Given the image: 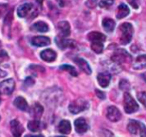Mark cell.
Masks as SVG:
<instances>
[{"mask_svg":"<svg viewBox=\"0 0 146 137\" xmlns=\"http://www.w3.org/2000/svg\"><path fill=\"white\" fill-rule=\"evenodd\" d=\"M57 54L52 49H46L40 53V58L46 62H52L56 59Z\"/></svg>","mask_w":146,"mask_h":137,"instance_id":"obj_13","label":"cell"},{"mask_svg":"<svg viewBox=\"0 0 146 137\" xmlns=\"http://www.w3.org/2000/svg\"><path fill=\"white\" fill-rule=\"evenodd\" d=\"M131 59V55L124 49H117L112 56V60L119 64L129 62Z\"/></svg>","mask_w":146,"mask_h":137,"instance_id":"obj_5","label":"cell"},{"mask_svg":"<svg viewBox=\"0 0 146 137\" xmlns=\"http://www.w3.org/2000/svg\"><path fill=\"white\" fill-rule=\"evenodd\" d=\"M28 128L31 132H38L40 129V122L38 120H32L29 122Z\"/></svg>","mask_w":146,"mask_h":137,"instance_id":"obj_26","label":"cell"},{"mask_svg":"<svg viewBox=\"0 0 146 137\" xmlns=\"http://www.w3.org/2000/svg\"><path fill=\"white\" fill-rule=\"evenodd\" d=\"M137 99L139 100V102L143 104V106L146 108V92H139L137 94Z\"/></svg>","mask_w":146,"mask_h":137,"instance_id":"obj_28","label":"cell"},{"mask_svg":"<svg viewBox=\"0 0 146 137\" xmlns=\"http://www.w3.org/2000/svg\"><path fill=\"white\" fill-rule=\"evenodd\" d=\"M146 67V55H139L133 64V68L136 70H141Z\"/></svg>","mask_w":146,"mask_h":137,"instance_id":"obj_17","label":"cell"},{"mask_svg":"<svg viewBox=\"0 0 146 137\" xmlns=\"http://www.w3.org/2000/svg\"><path fill=\"white\" fill-rule=\"evenodd\" d=\"M119 29L121 31L120 43L122 45H127L131 41L132 34H133V28L131 23H125L120 25Z\"/></svg>","mask_w":146,"mask_h":137,"instance_id":"obj_1","label":"cell"},{"mask_svg":"<svg viewBox=\"0 0 146 137\" xmlns=\"http://www.w3.org/2000/svg\"><path fill=\"white\" fill-rule=\"evenodd\" d=\"M119 88L122 91H128L130 89V84H129V82L127 80H122L119 82Z\"/></svg>","mask_w":146,"mask_h":137,"instance_id":"obj_30","label":"cell"},{"mask_svg":"<svg viewBox=\"0 0 146 137\" xmlns=\"http://www.w3.org/2000/svg\"><path fill=\"white\" fill-rule=\"evenodd\" d=\"M11 132H12L13 135L16 137L21 136L24 131L23 127L22 126L20 122L17 120H12L11 122Z\"/></svg>","mask_w":146,"mask_h":137,"instance_id":"obj_11","label":"cell"},{"mask_svg":"<svg viewBox=\"0 0 146 137\" xmlns=\"http://www.w3.org/2000/svg\"><path fill=\"white\" fill-rule=\"evenodd\" d=\"M96 95L98 96V98H100L101 99H105L106 98V95H105V93L104 92H102V91H100V90H96Z\"/></svg>","mask_w":146,"mask_h":137,"instance_id":"obj_32","label":"cell"},{"mask_svg":"<svg viewBox=\"0 0 146 137\" xmlns=\"http://www.w3.org/2000/svg\"><path fill=\"white\" fill-rule=\"evenodd\" d=\"M74 124H75V129L78 134H84V133L87 132V130L89 129V125H88L86 120L84 118L77 119L75 121Z\"/></svg>","mask_w":146,"mask_h":137,"instance_id":"obj_10","label":"cell"},{"mask_svg":"<svg viewBox=\"0 0 146 137\" xmlns=\"http://www.w3.org/2000/svg\"><path fill=\"white\" fill-rule=\"evenodd\" d=\"M129 13H130V10H129L128 6L126 5H125V4H121L118 7V11H117L116 17L118 19H122V18L125 17L126 16H128Z\"/></svg>","mask_w":146,"mask_h":137,"instance_id":"obj_21","label":"cell"},{"mask_svg":"<svg viewBox=\"0 0 146 137\" xmlns=\"http://www.w3.org/2000/svg\"><path fill=\"white\" fill-rule=\"evenodd\" d=\"M0 94H1V93H0ZM0 102H1V98H0Z\"/></svg>","mask_w":146,"mask_h":137,"instance_id":"obj_36","label":"cell"},{"mask_svg":"<svg viewBox=\"0 0 146 137\" xmlns=\"http://www.w3.org/2000/svg\"><path fill=\"white\" fill-rule=\"evenodd\" d=\"M14 104L17 108H18L23 111H26L29 110V104L25 100V98H23V97H17L14 101Z\"/></svg>","mask_w":146,"mask_h":137,"instance_id":"obj_19","label":"cell"},{"mask_svg":"<svg viewBox=\"0 0 146 137\" xmlns=\"http://www.w3.org/2000/svg\"><path fill=\"white\" fill-rule=\"evenodd\" d=\"M58 131L61 134H67L70 132L71 130V126H70V122L67 120H63L59 122L58 127Z\"/></svg>","mask_w":146,"mask_h":137,"instance_id":"obj_20","label":"cell"},{"mask_svg":"<svg viewBox=\"0 0 146 137\" xmlns=\"http://www.w3.org/2000/svg\"><path fill=\"white\" fill-rule=\"evenodd\" d=\"M97 80H98V83L99 85L103 87V88H106L108 86L109 83H110V80H111V75L107 73V72H104V73H101L98 74L97 76Z\"/></svg>","mask_w":146,"mask_h":137,"instance_id":"obj_12","label":"cell"},{"mask_svg":"<svg viewBox=\"0 0 146 137\" xmlns=\"http://www.w3.org/2000/svg\"><path fill=\"white\" fill-rule=\"evenodd\" d=\"M5 55H6V56H7L6 52H5V51H4V50H0V57H4Z\"/></svg>","mask_w":146,"mask_h":137,"instance_id":"obj_33","label":"cell"},{"mask_svg":"<svg viewBox=\"0 0 146 137\" xmlns=\"http://www.w3.org/2000/svg\"><path fill=\"white\" fill-rule=\"evenodd\" d=\"M0 118H1V116H0Z\"/></svg>","mask_w":146,"mask_h":137,"instance_id":"obj_37","label":"cell"},{"mask_svg":"<svg viewBox=\"0 0 146 137\" xmlns=\"http://www.w3.org/2000/svg\"><path fill=\"white\" fill-rule=\"evenodd\" d=\"M31 29L34 30V31L45 33V32H47L48 31L49 27H48V25L46 23H44L42 21H40V22H37L35 23H34L31 26Z\"/></svg>","mask_w":146,"mask_h":137,"instance_id":"obj_18","label":"cell"},{"mask_svg":"<svg viewBox=\"0 0 146 137\" xmlns=\"http://www.w3.org/2000/svg\"><path fill=\"white\" fill-rule=\"evenodd\" d=\"M102 26L105 29V31L111 33L113 31L114 28H115V22L113 19L110 18H105L102 21Z\"/></svg>","mask_w":146,"mask_h":137,"instance_id":"obj_22","label":"cell"},{"mask_svg":"<svg viewBox=\"0 0 146 137\" xmlns=\"http://www.w3.org/2000/svg\"><path fill=\"white\" fill-rule=\"evenodd\" d=\"M43 110H44L43 107L40 104L36 103L33 105V107L31 109V115L35 118H40L43 113Z\"/></svg>","mask_w":146,"mask_h":137,"instance_id":"obj_24","label":"cell"},{"mask_svg":"<svg viewBox=\"0 0 146 137\" xmlns=\"http://www.w3.org/2000/svg\"><path fill=\"white\" fill-rule=\"evenodd\" d=\"M31 42L36 47H45L51 43L50 39L46 36H35L32 39Z\"/></svg>","mask_w":146,"mask_h":137,"instance_id":"obj_15","label":"cell"},{"mask_svg":"<svg viewBox=\"0 0 146 137\" xmlns=\"http://www.w3.org/2000/svg\"><path fill=\"white\" fill-rule=\"evenodd\" d=\"M112 5H113V0H102L99 3V6L102 8H105V9H108Z\"/></svg>","mask_w":146,"mask_h":137,"instance_id":"obj_29","label":"cell"},{"mask_svg":"<svg viewBox=\"0 0 146 137\" xmlns=\"http://www.w3.org/2000/svg\"><path fill=\"white\" fill-rule=\"evenodd\" d=\"M33 5L32 4H23L22 5H20L17 9V15L20 17H27V15L29 13V11L32 10Z\"/></svg>","mask_w":146,"mask_h":137,"instance_id":"obj_16","label":"cell"},{"mask_svg":"<svg viewBox=\"0 0 146 137\" xmlns=\"http://www.w3.org/2000/svg\"><path fill=\"white\" fill-rule=\"evenodd\" d=\"M143 80H145V82H146V72L143 74Z\"/></svg>","mask_w":146,"mask_h":137,"instance_id":"obj_35","label":"cell"},{"mask_svg":"<svg viewBox=\"0 0 146 137\" xmlns=\"http://www.w3.org/2000/svg\"><path fill=\"white\" fill-rule=\"evenodd\" d=\"M15 89V81L12 79L6 80L0 83V93L4 95H10Z\"/></svg>","mask_w":146,"mask_h":137,"instance_id":"obj_6","label":"cell"},{"mask_svg":"<svg viewBox=\"0 0 146 137\" xmlns=\"http://www.w3.org/2000/svg\"><path fill=\"white\" fill-rule=\"evenodd\" d=\"M6 75V73L5 72H4V71H2V70H0V78H2V77H4V76H5Z\"/></svg>","mask_w":146,"mask_h":137,"instance_id":"obj_34","label":"cell"},{"mask_svg":"<svg viewBox=\"0 0 146 137\" xmlns=\"http://www.w3.org/2000/svg\"><path fill=\"white\" fill-rule=\"evenodd\" d=\"M127 129L133 135L146 136V127L138 121L131 120L127 125Z\"/></svg>","mask_w":146,"mask_h":137,"instance_id":"obj_2","label":"cell"},{"mask_svg":"<svg viewBox=\"0 0 146 137\" xmlns=\"http://www.w3.org/2000/svg\"><path fill=\"white\" fill-rule=\"evenodd\" d=\"M74 61H75L76 64L80 67V69L83 70L85 74H91V73H92L91 68H90L89 63H88L85 59H82V58H76V59H74Z\"/></svg>","mask_w":146,"mask_h":137,"instance_id":"obj_14","label":"cell"},{"mask_svg":"<svg viewBox=\"0 0 146 137\" xmlns=\"http://www.w3.org/2000/svg\"><path fill=\"white\" fill-rule=\"evenodd\" d=\"M60 69L68 72V73H69L70 75H72L73 77H77V76H78V72H77V70H76L75 68L73 67L72 65H63L60 66Z\"/></svg>","mask_w":146,"mask_h":137,"instance_id":"obj_27","label":"cell"},{"mask_svg":"<svg viewBox=\"0 0 146 137\" xmlns=\"http://www.w3.org/2000/svg\"><path fill=\"white\" fill-rule=\"evenodd\" d=\"M58 35L61 37H67L70 34V26L66 21H62L58 24Z\"/></svg>","mask_w":146,"mask_h":137,"instance_id":"obj_9","label":"cell"},{"mask_svg":"<svg viewBox=\"0 0 146 137\" xmlns=\"http://www.w3.org/2000/svg\"><path fill=\"white\" fill-rule=\"evenodd\" d=\"M55 41H56L58 47H60L61 49H64L66 47H74L76 46L74 41L66 40L65 37H61L59 35L57 36V38L55 39Z\"/></svg>","mask_w":146,"mask_h":137,"instance_id":"obj_8","label":"cell"},{"mask_svg":"<svg viewBox=\"0 0 146 137\" xmlns=\"http://www.w3.org/2000/svg\"><path fill=\"white\" fill-rule=\"evenodd\" d=\"M88 39L90 41H106V36L100 33V32H90L89 35H88Z\"/></svg>","mask_w":146,"mask_h":137,"instance_id":"obj_23","label":"cell"},{"mask_svg":"<svg viewBox=\"0 0 146 137\" xmlns=\"http://www.w3.org/2000/svg\"><path fill=\"white\" fill-rule=\"evenodd\" d=\"M124 110L127 114L134 113L138 110V104L128 92L124 94Z\"/></svg>","mask_w":146,"mask_h":137,"instance_id":"obj_3","label":"cell"},{"mask_svg":"<svg viewBox=\"0 0 146 137\" xmlns=\"http://www.w3.org/2000/svg\"><path fill=\"white\" fill-rule=\"evenodd\" d=\"M89 107V104L86 100L79 98L78 100H75L69 105V110L72 114H78L85 110H87Z\"/></svg>","mask_w":146,"mask_h":137,"instance_id":"obj_4","label":"cell"},{"mask_svg":"<svg viewBox=\"0 0 146 137\" xmlns=\"http://www.w3.org/2000/svg\"><path fill=\"white\" fill-rule=\"evenodd\" d=\"M24 84H25L26 86H32L35 84V80H34L31 77H28V78L26 79Z\"/></svg>","mask_w":146,"mask_h":137,"instance_id":"obj_31","label":"cell"},{"mask_svg":"<svg viewBox=\"0 0 146 137\" xmlns=\"http://www.w3.org/2000/svg\"><path fill=\"white\" fill-rule=\"evenodd\" d=\"M107 117L111 122H118L121 118L120 111L114 106H109L107 109Z\"/></svg>","mask_w":146,"mask_h":137,"instance_id":"obj_7","label":"cell"},{"mask_svg":"<svg viewBox=\"0 0 146 137\" xmlns=\"http://www.w3.org/2000/svg\"><path fill=\"white\" fill-rule=\"evenodd\" d=\"M91 42V48L92 50L96 53H101L103 51L104 48V45H103V41H90Z\"/></svg>","mask_w":146,"mask_h":137,"instance_id":"obj_25","label":"cell"}]
</instances>
